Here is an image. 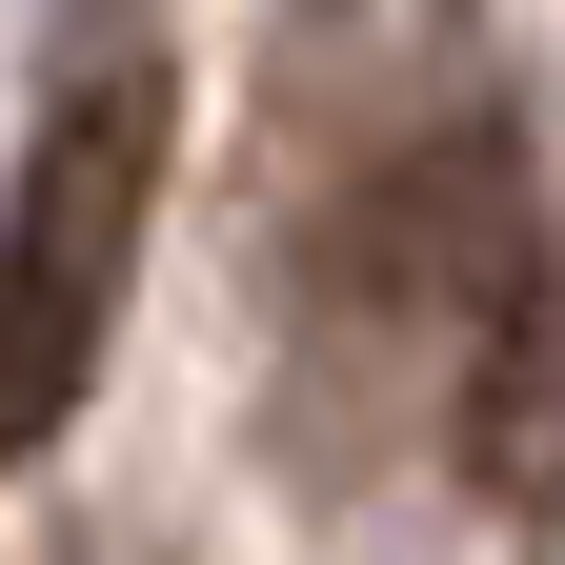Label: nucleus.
Masks as SVG:
<instances>
[{
    "label": "nucleus",
    "instance_id": "1",
    "mask_svg": "<svg viewBox=\"0 0 565 565\" xmlns=\"http://www.w3.org/2000/svg\"><path fill=\"white\" fill-rule=\"evenodd\" d=\"M162 162H182V102L162 61H82L41 102L21 182H0V465H41L82 424L102 343L141 303V223H162Z\"/></svg>",
    "mask_w": 565,
    "mask_h": 565
}]
</instances>
